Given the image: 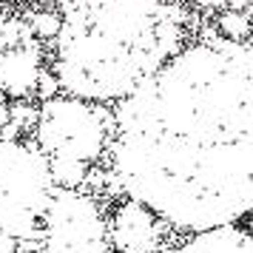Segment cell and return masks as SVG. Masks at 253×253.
Returning a JSON list of instances; mask_svg holds the SVG:
<instances>
[{
    "label": "cell",
    "instance_id": "obj_1",
    "mask_svg": "<svg viewBox=\"0 0 253 253\" xmlns=\"http://www.w3.org/2000/svg\"><path fill=\"white\" fill-rule=\"evenodd\" d=\"M120 191L179 230L253 213V40L182 48L120 100L111 134Z\"/></svg>",
    "mask_w": 253,
    "mask_h": 253
},
{
    "label": "cell",
    "instance_id": "obj_2",
    "mask_svg": "<svg viewBox=\"0 0 253 253\" xmlns=\"http://www.w3.org/2000/svg\"><path fill=\"white\" fill-rule=\"evenodd\" d=\"M182 37L173 0H66L54 77L77 100H126L182 51Z\"/></svg>",
    "mask_w": 253,
    "mask_h": 253
},
{
    "label": "cell",
    "instance_id": "obj_3",
    "mask_svg": "<svg viewBox=\"0 0 253 253\" xmlns=\"http://www.w3.org/2000/svg\"><path fill=\"white\" fill-rule=\"evenodd\" d=\"M111 134L114 114L77 97H51L37 120L40 151L60 188H74L85 179V168L105 154Z\"/></svg>",
    "mask_w": 253,
    "mask_h": 253
},
{
    "label": "cell",
    "instance_id": "obj_4",
    "mask_svg": "<svg viewBox=\"0 0 253 253\" xmlns=\"http://www.w3.org/2000/svg\"><path fill=\"white\" fill-rule=\"evenodd\" d=\"M51 194L46 154L20 139H0V230L17 242L40 236Z\"/></svg>",
    "mask_w": 253,
    "mask_h": 253
},
{
    "label": "cell",
    "instance_id": "obj_5",
    "mask_svg": "<svg viewBox=\"0 0 253 253\" xmlns=\"http://www.w3.org/2000/svg\"><path fill=\"white\" fill-rule=\"evenodd\" d=\"M40 236L43 253H111L100 205L77 188H57L51 194Z\"/></svg>",
    "mask_w": 253,
    "mask_h": 253
},
{
    "label": "cell",
    "instance_id": "obj_6",
    "mask_svg": "<svg viewBox=\"0 0 253 253\" xmlns=\"http://www.w3.org/2000/svg\"><path fill=\"white\" fill-rule=\"evenodd\" d=\"M165 222L134 199L120 202L108 222V245L114 253H160Z\"/></svg>",
    "mask_w": 253,
    "mask_h": 253
},
{
    "label": "cell",
    "instance_id": "obj_7",
    "mask_svg": "<svg viewBox=\"0 0 253 253\" xmlns=\"http://www.w3.org/2000/svg\"><path fill=\"white\" fill-rule=\"evenodd\" d=\"M40 66H37V51L32 46L12 48L0 57V85L9 94H26L37 83Z\"/></svg>",
    "mask_w": 253,
    "mask_h": 253
},
{
    "label": "cell",
    "instance_id": "obj_8",
    "mask_svg": "<svg viewBox=\"0 0 253 253\" xmlns=\"http://www.w3.org/2000/svg\"><path fill=\"white\" fill-rule=\"evenodd\" d=\"M216 26H219V35L225 37V40H233V43H245L253 35V17L248 12H239V9L222 12Z\"/></svg>",
    "mask_w": 253,
    "mask_h": 253
},
{
    "label": "cell",
    "instance_id": "obj_9",
    "mask_svg": "<svg viewBox=\"0 0 253 253\" xmlns=\"http://www.w3.org/2000/svg\"><path fill=\"white\" fill-rule=\"evenodd\" d=\"M0 253H23V251H20V242L12 239V236H6L0 230Z\"/></svg>",
    "mask_w": 253,
    "mask_h": 253
},
{
    "label": "cell",
    "instance_id": "obj_10",
    "mask_svg": "<svg viewBox=\"0 0 253 253\" xmlns=\"http://www.w3.org/2000/svg\"><path fill=\"white\" fill-rule=\"evenodd\" d=\"M245 12H248V14L253 17V0H245Z\"/></svg>",
    "mask_w": 253,
    "mask_h": 253
}]
</instances>
